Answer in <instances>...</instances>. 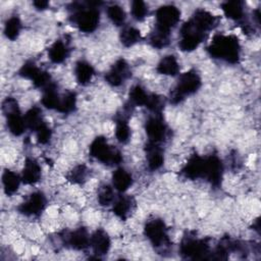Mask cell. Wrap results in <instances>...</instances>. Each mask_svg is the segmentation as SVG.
<instances>
[{
  "mask_svg": "<svg viewBox=\"0 0 261 261\" xmlns=\"http://www.w3.org/2000/svg\"><path fill=\"white\" fill-rule=\"evenodd\" d=\"M207 50L214 58L237 63L240 58L241 47L237 37L232 35H217L213 38Z\"/></svg>",
  "mask_w": 261,
  "mask_h": 261,
  "instance_id": "cell-1",
  "label": "cell"
},
{
  "mask_svg": "<svg viewBox=\"0 0 261 261\" xmlns=\"http://www.w3.org/2000/svg\"><path fill=\"white\" fill-rule=\"evenodd\" d=\"M100 2H88L86 5L74 3L72 10V20L76 27L85 33L94 32L100 21V13L98 6Z\"/></svg>",
  "mask_w": 261,
  "mask_h": 261,
  "instance_id": "cell-2",
  "label": "cell"
},
{
  "mask_svg": "<svg viewBox=\"0 0 261 261\" xmlns=\"http://www.w3.org/2000/svg\"><path fill=\"white\" fill-rule=\"evenodd\" d=\"M201 87V77L195 70H189L179 76L177 85L171 94L170 101L174 104L181 102L187 96L196 93Z\"/></svg>",
  "mask_w": 261,
  "mask_h": 261,
  "instance_id": "cell-3",
  "label": "cell"
},
{
  "mask_svg": "<svg viewBox=\"0 0 261 261\" xmlns=\"http://www.w3.org/2000/svg\"><path fill=\"white\" fill-rule=\"evenodd\" d=\"M90 154L104 164H119L122 156L118 150L110 146L104 137H97L90 145Z\"/></svg>",
  "mask_w": 261,
  "mask_h": 261,
  "instance_id": "cell-4",
  "label": "cell"
},
{
  "mask_svg": "<svg viewBox=\"0 0 261 261\" xmlns=\"http://www.w3.org/2000/svg\"><path fill=\"white\" fill-rule=\"evenodd\" d=\"M3 109L6 115L9 132L14 136H20L23 134L27 125L24 121V115H21L17 102L13 98H6L3 103Z\"/></svg>",
  "mask_w": 261,
  "mask_h": 261,
  "instance_id": "cell-5",
  "label": "cell"
},
{
  "mask_svg": "<svg viewBox=\"0 0 261 261\" xmlns=\"http://www.w3.org/2000/svg\"><path fill=\"white\" fill-rule=\"evenodd\" d=\"M180 11L173 5H164L156 11V31L170 34V30L179 21Z\"/></svg>",
  "mask_w": 261,
  "mask_h": 261,
  "instance_id": "cell-6",
  "label": "cell"
},
{
  "mask_svg": "<svg viewBox=\"0 0 261 261\" xmlns=\"http://www.w3.org/2000/svg\"><path fill=\"white\" fill-rule=\"evenodd\" d=\"M144 230L147 239L156 248L165 247L169 244L167 228L161 219L149 220L146 223Z\"/></svg>",
  "mask_w": 261,
  "mask_h": 261,
  "instance_id": "cell-7",
  "label": "cell"
},
{
  "mask_svg": "<svg viewBox=\"0 0 261 261\" xmlns=\"http://www.w3.org/2000/svg\"><path fill=\"white\" fill-rule=\"evenodd\" d=\"M192 31L204 35L216 25V17L205 9H197L192 18L186 22Z\"/></svg>",
  "mask_w": 261,
  "mask_h": 261,
  "instance_id": "cell-8",
  "label": "cell"
},
{
  "mask_svg": "<svg viewBox=\"0 0 261 261\" xmlns=\"http://www.w3.org/2000/svg\"><path fill=\"white\" fill-rule=\"evenodd\" d=\"M180 253L190 259H205L210 254V247L204 240L186 239L180 246Z\"/></svg>",
  "mask_w": 261,
  "mask_h": 261,
  "instance_id": "cell-9",
  "label": "cell"
},
{
  "mask_svg": "<svg viewBox=\"0 0 261 261\" xmlns=\"http://www.w3.org/2000/svg\"><path fill=\"white\" fill-rule=\"evenodd\" d=\"M145 129L149 142L160 144L166 137V124L164 123L160 113H154V115L147 120Z\"/></svg>",
  "mask_w": 261,
  "mask_h": 261,
  "instance_id": "cell-10",
  "label": "cell"
},
{
  "mask_svg": "<svg viewBox=\"0 0 261 261\" xmlns=\"http://www.w3.org/2000/svg\"><path fill=\"white\" fill-rule=\"evenodd\" d=\"M223 165L221 160L216 155H210L205 157L204 178H206L211 185L218 187L222 179Z\"/></svg>",
  "mask_w": 261,
  "mask_h": 261,
  "instance_id": "cell-11",
  "label": "cell"
},
{
  "mask_svg": "<svg viewBox=\"0 0 261 261\" xmlns=\"http://www.w3.org/2000/svg\"><path fill=\"white\" fill-rule=\"evenodd\" d=\"M46 206V198L43 193L35 192L29 196L18 207L20 213L27 216L39 215Z\"/></svg>",
  "mask_w": 261,
  "mask_h": 261,
  "instance_id": "cell-12",
  "label": "cell"
},
{
  "mask_svg": "<svg viewBox=\"0 0 261 261\" xmlns=\"http://www.w3.org/2000/svg\"><path fill=\"white\" fill-rule=\"evenodd\" d=\"M129 67L124 59H118L105 75L106 82L112 87L122 85L129 76Z\"/></svg>",
  "mask_w": 261,
  "mask_h": 261,
  "instance_id": "cell-13",
  "label": "cell"
},
{
  "mask_svg": "<svg viewBox=\"0 0 261 261\" xmlns=\"http://www.w3.org/2000/svg\"><path fill=\"white\" fill-rule=\"evenodd\" d=\"M204 168H205V157L199 155H193L188 163L182 168V174L191 179H196L204 177Z\"/></svg>",
  "mask_w": 261,
  "mask_h": 261,
  "instance_id": "cell-14",
  "label": "cell"
},
{
  "mask_svg": "<svg viewBox=\"0 0 261 261\" xmlns=\"http://www.w3.org/2000/svg\"><path fill=\"white\" fill-rule=\"evenodd\" d=\"M110 239L107 232L103 229H97L90 237V246L92 247L94 253L98 256L107 254L110 249Z\"/></svg>",
  "mask_w": 261,
  "mask_h": 261,
  "instance_id": "cell-15",
  "label": "cell"
},
{
  "mask_svg": "<svg viewBox=\"0 0 261 261\" xmlns=\"http://www.w3.org/2000/svg\"><path fill=\"white\" fill-rule=\"evenodd\" d=\"M147 163L150 170H157L163 165L164 157L160 144L148 142L146 146Z\"/></svg>",
  "mask_w": 261,
  "mask_h": 261,
  "instance_id": "cell-16",
  "label": "cell"
},
{
  "mask_svg": "<svg viewBox=\"0 0 261 261\" xmlns=\"http://www.w3.org/2000/svg\"><path fill=\"white\" fill-rule=\"evenodd\" d=\"M21 181L25 185H34L41 177V166L34 158H27L21 172Z\"/></svg>",
  "mask_w": 261,
  "mask_h": 261,
  "instance_id": "cell-17",
  "label": "cell"
},
{
  "mask_svg": "<svg viewBox=\"0 0 261 261\" xmlns=\"http://www.w3.org/2000/svg\"><path fill=\"white\" fill-rule=\"evenodd\" d=\"M65 242L74 250H84L88 246H90V237L88 231L80 227L73 231H70L69 233L66 234Z\"/></svg>",
  "mask_w": 261,
  "mask_h": 261,
  "instance_id": "cell-18",
  "label": "cell"
},
{
  "mask_svg": "<svg viewBox=\"0 0 261 261\" xmlns=\"http://www.w3.org/2000/svg\"><path fill=\"white\" fill-rule=\"evenodd\" d=\"M180 35H181V39L178 43V46L182 51L195 50L202 43L205 37L203 35L197 34L193 31H190L184 28L180 29Z\"/></svg>",
  "mask_w": 261,
  "mask_h": 261,
  "instance_id": "cell-19",
  "label": "cell"
},
{
  "mask_svg": "<svg viewBox=\"0 0 261 261\" xmlns=\"http://www.w3.org/2000/svg\"><path fill=\"white\" fill-rule=\"evenodd\" d=\"M135 206V201L129 196H120L113 204V212L114 214L121 218L125 219L132 213Z\"/></svg>",
  "mask_w": 261,
  "mask_h": 261,
  "instance_id": "cell-20",
  "label": "cell"
},
{
  "mask_svg": "<svg viewBox=\"0 0 261 261\" xmlns=\"http://www.w3.org/2000/svg\"><path fill=\"white\" fill-rule=\"evenodd\" d=\"M69 53V49L67 44L62 40L55 41L48 50L49 59L53 63H61L63 62Z\"/></svg>",
  "mask_w": 261,
  "mask_h": 261,
  "instance_id": "cell-21",
  "label": "cell"
},
{
  "mask_svg": "<svg viewBox=\"0 0 261 261\" xmlns=\"http://www.w3.org/2000/svg\"><path fill=\"white\" fill-rule=\"evenodd\" d=\"M112 185L116 191L124 193L133 185V177L125 169L118 168L113 172Z\"/></svg>",
  "mask_w": 261,
  "mask_h": 261,
  "instance_id": "cell-22",
  "label": "cell"
},
{
  "mask_svg": "<svg viewBox=\"0 0 261 261\" xmlns=\"http://www.w3.org/2000/svg\"><path fill=\"white\" fill-rule=\"evenodd\" d=\"M74 74H75L76 82L79 84L87 85L92 81V79L95 74V71H94L93 66L89 62L84 61V60H80L75 64Z\"/></svg>",
  "mask_w": 261,
  "mask_h": 261,
  "instance_id": "cell-23",
  "label": "cell"
},
{
  "mask_svg": "<svg viewBox=\"0 0 261 261\" xmlns=\"http://www.w3.org/2000/svg\"><path fill=\"white\" fill-rule=\"evenodd\" d=\"M43 91L44 92H43V96H42V104L46 108L58 110L61 96H59L55 85L53 83H51Z\"/></svg>",
  "mask_w": 261,
  "mask_h": 261,
  "instance_id": "cell-24",
  "label": "cell"
},
{
  "mask_svg": "<svg viewBox=\"0 0 261 261\" xmlns=\"http://www.w3.org/2000/svg\"><path fill=\"white\" fill-rule=\"evenodd\" d=\"M156 69L164 75H175L179 71V64L173 55H167L159 61Z\"/></svg>",
  "mask_w": 261,
  "mask_h": 261,
  "instance_id": "cell-25",
  "label": "cell"
},
{
  "mask_svg": "<svg viewBox=\"0 0 261 261\" xmlns=\"http://www.w3.org/2000/svg\"><path fill=\"white\" fill-rule=\"evenodd\" d=\"M20 181L21 177L11 170H5L2 174V185L7 195H13L18 190Z\"/></svg>",
  "mask_w": 261,
  "mask_h": 261,
  "instance_id": "cell-26",
  "label": "cell"
},
{
  "mask_svg": "<svg viewBox=\"0 0 261 261\" xmlns=\"http://www.w3.org/2000/svg\"><path fill=\"white\" fill-rule=\"evenodd\" d=\"M221 7L224 14L230 19L240 20L244 16V5L241 1H226L222 4Z\"/></svg>",
  "mask_w": 261,
  "mask_h": 261,
  "instance_id": "cell-27",
  "label": "cell"
},
{
  "mask_svg": "<svg viewBox=\"0 0 261 261\" xmlns=\"http://www.w3.org/2000/svg\"><path fill=\"white\" fill-rule=\"evenodd\" d=\"M141 40V33L133 27L124 28L120 33V41L123 46L130 47Z\"/></svg>",
  "mask_w": 261,
  "mask_h": 261,
  "instance_id": "cell-28",
  "label": "cell"
},
{
  "mask_svg": "<svg viewBox=\"0 0 261 261\" xmlns=\"http://www.w3.org/2000/svg\"><path fill=\"white\" fill-rule=\"evenodd\" d=\"M24 121L27 127L35 130L41 123L44 122L42 117V111L38 107H33L24 114Z\"/></svg>",
  "mask_w": 261,
  "mask_h": 261,
  "instance_id": "cell-29",
  "label": "cell"
},
{
  "mask_svg": "<svg viewBox=\"0 0 261 261\" xmlns=\"http://www.w3.org/2000/svg\"><path fill=\"white\" fill-rule=\"evenodd\" d=\"M21 30V22L17 16L8 18L4 25V35L9 40H15Z\"/></svg>",
  "mask_w": 261,
  "mask_h": 261,
  "instance_id": "cell-30",
  "label": "cell"
},
{
  "mask_svg": "<svg viewBox=\"0 0 261 261\" xmlns=\"http://www.w3.org/2000/svg\"><path fill=\"white\" fill-rule=\"evenodd\" d=\"M149 96L150 94H148L144 88L137 85L133 87L129 92V101L133 105L146 106Z\"/></svg>",
  "mask_w": 261,
  "mask_h": 261,
  "instance_id": "cell-31",
  "label": "cell"
},
{
  "mask_svg": "<svg viewBox=\"0 0 261 261\" xmlns=\"http://www.w3.org/2000/svg\"><path fill=\"white\" fill-rule=\"evenodd\" d=\"M76 106V95L73 92H67L61 96L60 104L58 107L59 112L61 113H70L74 110Z\"/></svg>",
  "mask_w": 261,
  "mask_h": 261,
  "instance_id": "cell-32",
  "label": "cell"
},
{
  "mask_svg": "<svg viewBox=\"0 0 261 261\" xmlns=\"http://www.w3.org/2000/svg\"><path fill=\"white\" fill-rule=\"evenodd\" d=\"M115 137L117 141L121 144H125L129 141L130 138V128L127 121L123 118H120L116 121L115 125Z\"/></svg>",
  "mask_w": 261,
  "mask_h": 261,
  "instance_id": "cell-33",
  "label": "cell"
},
{
  "mask_svg": "<svg viewBox=\"0 0 261 261\" xmlns=\"http://www.w3.org/2000/svg\"><path fill=\"white\" fill-rule=\"evenodd\" d=\"M107 15L109 19L116 25H121L125 20V12L119 5H111L107 8Z\"/></svg>",
  "mask_w": 261,
  "mask_h": 261,
  "instance_id": "cell-34",
  "label": "cell"
},
{
  "mask_svg": "<svg viewBox=\"0 0 261 261\" xmlns=\"http://www.w3.org/2000/svg\"><path fill=\"white\" fill-rule=\"evenodd\" d=\"M132 15L137 20H143L148 14V7L144 1L136 0L132 2Z\"/></svg>",
  "mask_w": 261,
  "mask_h": 261,
  "instance_id": "cell-35",
  "label": "cell"
},
{
  "mask_svg": "<svg viewBox=\"0 0 261 261\" xmlns=\"http://www.w3.org/2000/svg\"><path fill=\"white\" fill-rule=\"evenodd\" d=\"M41 70H42V69H40L34 62L29 61V62H25V63L21 66V68L19 69V74H20L21 76H23L24 79L34 81Z\"/></svg>",
  "mask_w": 261,
  "mask_h": 261,
  "instance_id": "cell-36",
  "label": "cell"
},
{
  "mask_svg": "<svg viewBox=\"0 0 261 261\" xmlns=\"http://www.w3.org/2000/svg\"><path fill=\"white\" fill-rule=\"evenodd\" d=\"M87 176V167L83 164L76 165L71 171H69L67 178L73 184H82Z\"/></svg>",
  "mask_w": 261,
  "mask_h": 261,
  "instance_id": "cell-37",
  "label": "cell"
},
{
  "mask_svg": "<svg viewBox=\"0 0 261 261\" xmlns=\"http://www.w3.org/2000/svg\"><path fill=\"white\" fill-rule=\"evenodd\" d=\"M98 201L102 206H108L114 201V193L109 186H103L98 193Z\"/></svg>",
  "mask_w": 261,
  "mask_h": 261,
  "instance_id": "cell-38",
  "label": "cell"
},
{
  "mask_svg": "<svg viewBox=\"0 0 261 261\" xmlns=\"http://www.w3.org/2000/svg\"><path fill=\"white\" fill-rule=\"evenodd\" d=\"M169 36H170V34H165V33L155 30L150 37V42L153 47L162 48V47H165L169 43Z\"/></svg>",
  "mask_w": 261,
  "mask_h": 261,
  "instance_id": "cell-39",
  "label": "cell"
},
{
  "mask_svg": "<svg viewBox=\"0 0 261 261\" xmlns=\"http://www.w3.org/2000/svg\"><path fill=\"white\" fill-rule=\"evenodd\" d=\"M34 132L36 133L37 141L40 144H46L51 139V129L49 128V126L46 124L45 121L41 123Z\"/></svg>",
  "mask_w": 261,
  "mask_h": 261,
  "instance_id": "cell-40",
  "label": "cell"
},
{
  "mask_svg": "<svg viewBox=\"0 0 261 261\" xmlns=\"http://www.w3.org/2000/svg\"><path fill=\"white\" fill-rule=\"evenodd\" d=\"M33 4H34V6H35L37 9H45V8L48 7L49 2H48V1H45V0H38V1H35Z\"/></svg>",
  "mask_w": 261,
  "mask_h": 261,
  "instance_id": "cell-41",
  "label": "cell"
}]
</instances>
